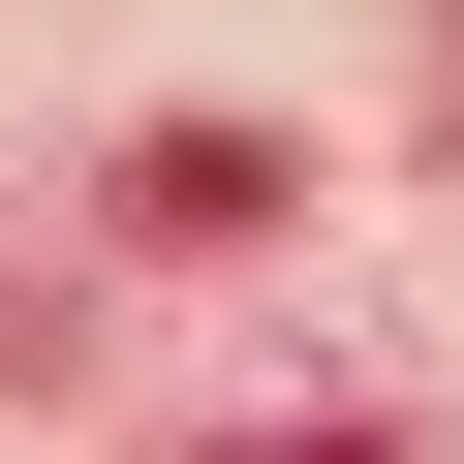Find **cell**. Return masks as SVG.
Segmentation results:
<instances>
[{
  "label": "cell",
  "mask_w": 464,
  "mask_h": 464,
  "mask_svg": "<svg viewBox=\"0 0 464 464\" xmlns=\"http://www.w3.org/2000/svg\"><path fill=\"white\" fill-rule=\"evenodd\" d=\"M248 464H341V433H248Z\"/></svg>",
  "instance_id": "1"
}]
</instances>
